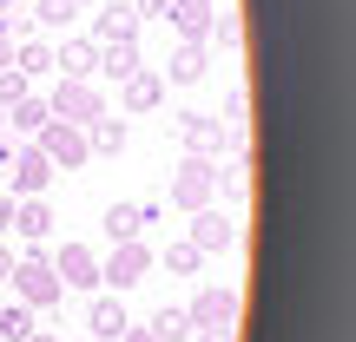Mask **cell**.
<instances>
[{"label": "cell", "instance_id": "cell-13", "mask_svg": "<svg viewBox=\"0 0 356 342\" xmlns=\"http://www.w3.org/2000/svg\"><path fill=\"white\" fill-rule=\"evenodd\" d=\"M159 73H165V86H198V79L211 73V53H204V40H178L172 60L159 66Z\"/></svg>", "mask_w": 356, "mask_h": 342}, {"label": "cell", "instance_id": "cell-7", "mask_svg": "<svg viewBox=\"0 0 356 342\" xmlns=\"http://www.w3.org/2000/svg\"><path fill=\"white\" fill-rule=\"evenodd\" d=\"M191 243H198L204 257H218V250H238V243H244V224L225 211V204H204V211H191Z\"/></svg>", "mask_w": 356, "mask_h": 342}, {"label": "cell", "instance_id": "cell-1", "mask_svg": "<svg viewBox=\"0 0 356 342\" xmlns=\"http://www.w3.org/2000/svg\"><path fill=\"white\" fill-rule=\"evenodd\" d=\"M7 283H13V303H26V309H60V277H53V264L40 250H26V257H13V270H7Z\"/></svg>", "mask_w": 356, "mask_h": 342}, {"label": "cell", "instance_id": "cell-22", "mask_svg": "<svg viewBox=\"0 0 356 342\" xmlns=\"http://www.w3.org/2000/svg\"><path fill=\"white\" fill-rule=\"evenodd\" d=\"M73 13H79V0H33V33H66L73 26Z\"/></svg>", "mask_w": 356, "mask_h": 342}, {"label": "cell", "instance_id": "cell-35", "mask_svg": "<svg viewBox=\"0 0 356 342\" xmlns=\"http://www.w3.org/2000/svg\"><path fill=\"white\" fill-rule=\"evenodd\" d=\"M0 66H13V40L7 33H0Z\"/></svg>", "mask_w": 356, "mask_h": 342}, {"label": "cell", "instance_id": "cell-27", "mask_svg": "<svg viewBox=\"0 0 356 342\" xmlns=\"http://www.w3.org/2000/svg\"><path fill=\"white\" fill-rule=\"evenodd\" d=\"M218 191L238 204L244 191H251V158H231V165H218Z\"/></svg>", "mask_w": 356, "mask_h": 342}, {"label": "cell", "instance_id": "cell-24", "mask_svg": "<svg viewBox=\"0 0 356 342\" xmlns=\"http://www.w3.org/2000/svg\"><path fill=\"white\" fill-rule=\"evenodd\" d=\"M159 264H165L172 277H198V270H204V250H198L191 237H178V243H165V257H159Z\"/></svg>", "mask_w": 356, "mask_h": 342}, {"label": "cell", "instance_id": "cell-29", "mask_svg": "<svg viewBox=\"0 0 356 342\" xmlns=\"http://www.w3.org/2000/svg\"><path fill=\"white\" fill-rule=\"evenodd\" d=\"M26 86H33V79H26V73H13V66H0V105L26 99Z\"/></svg>", "mask_w": 356, "mask_h": 342}, {"label": "cell", "instance_id": "cell-3", "mask_svg": "<svg viewBox=\"0 0 356 342\" xmlns=\"http://www.w3.org/2000/svg\"><path fill=\"white\" fill-rule=\"evenodd\" d=\"M0 171H7V185H13L7 198H40V191L53 185V158L40 152L33 139H20V145H13V152H7V165H0Z\"/></svg>", "mask_w": 356, "mask_h": 342}, {"label": "cell", "instance_id": "cell-2", "mask_svg": "<svg viewBox=\"0 0 356 342\" xmlns=\"http://www.w3.org/2000/svg\"><path fill=\"white\" fill-rule=\"evenodd\" d=\"M204 204H218V158H198V152H185L178 158V171H172V211H204Z\"/></svg>", "mask_w": 356, "mask_h": 342}, {"label": "cell", "instance_id": "cell-12", "mask_svg": "<svg viewBox=\"0 0 356 342\" xmlns=\"http://www.w3.org/2000/svg\"><path fill=\"white\" fill-rule=\"evenodd\" d=\"M53 73H60V79H92V73H99V40H92V33L60 40V46H53Z\"/></svg>", "mask_w": 356, "mask_h": 342}, {"label": "cell", "instance_id": "cell-20", "mask_svg": "<svg viewBox=\"0 0 356 342\" xmlns=\"http://www.w3.org/2000/svg\"><path fill=\"white\" fill-rule=\"evenodd\" d=\"M13 73H26V79H40V73H53V46L40 33H26V40H13Z\"/></svg>", "mask_w": 356, "mask_h": 342}, {"label": "cell", "instance_id": "cell-23", "mask_svg": "<svg viewBox=\"0 0 356 342\" xmlns=\"http://www.w3.org/2000/svg\"><path fill=\"white\" fill-rule=\"evenodd\" d=\"M159 342H191V316H185V303H165V309H152V323H145Z\"/></svg>", "mask_w": 356, "mask_h": 342}, {"label": "cell", "instance_id": "cell-8", "mask_svg": "<svg viewBox=\"0 0 356 342\" xmlns=\"http://www.w3.org/2000/svg\"><path fill=\"white\" fill-rule=\"evenodd\" d=\"M185 316H191V330H238V290L231 283H204L185 303Z\"/></svg>", "mask_w": 356, "mask_h": 342}, {"label": "cell", "instance_id": "cell-18", "mask_svg": "<svg viewBox=\"0 0 356 342\" xmlns=\"http://www.w3.org/2000/svg\"><path fill=\"white\" fill-rule=\"evenodd\" d=\"M86 152L92 158H119V152H126V119H119V112H99L86 126Z\"/></svg>", "mask_w": 356, "mask_h": 342}, {"label": "cell", "instance_id": "cell-34", "mask_svg": "<svg viewBox=\"0 0 356 342\" xmlns=\"http://www.w3.org/2000/svg\"><path fill=\"white\" fill-rule=\"evenodd\" d=\"M7 270H13V250H7V243H0V283H7Z\"/></svg>", "mask_w": 356, "mask_h": 342}, {"label": "cell", "instance_id": "cell-36", "mask_svg": "<svg viewBox=\"0 0 356 342\" xmlns=\"http://www.w3.org/2000/svg\"><path fill=\"white\" fill-rule=\"evenodd\" d=\"M26 342H66V336H53V330H33V336H26Z\"/></svg>", "mask_w": 356, "mask_h": 342}, {"label": "cell", "instance_id": "cell-28", "mask_svg": "<svg viewBox=\"0 0 356 342\" xmlns=\"http://www.w3.org/2000/svg\"><path fill=\"white\" fill-rule=\"evenodd\" d=\"M211 46H225V53H238V40H244V26H238V13H211Z\"/></svg>", "mask_w": 356, "mask_h": 342}, {"label": "cell", "instance_id": "cell-5", "mask_svg": "<svg viewBox=\"0 0 356 342\" xmlns=\"http://www.w3.org/2000/svg\"><path fill=\"white\" fill-rule=\"evenodd\" d=\"M47 112L66 119V126H92V119L106 112V92L92 86V79H60V86H53V99H47Z\"/></svg>", "mask_w": 356, "mask_h": 342}, {"label": "cell", "instance_id": "cell-11", "mask_svg": "<svg viewBox=\"0 0 356 342\" xmlns=\"http://www.w3.org/2000/svg\"><path fill=\"white\" fill-rule=\"evenodd\" d=\"M165 105V73L159 66H139V73L119 79V112H159Z\"/></svg>", "mask_w": 356, "mask_h": 342}, {"label": "cell", "instance_id": "cell-32", "mask_svg": "<svg viewBox=\"0 0 356 342\" xmlns=\"http://www.w3.org/2000/svg\"><path fill=\"white\" fill-rule=\"evenodd\" d=\"M7 224H13V198L0 191V230H7Z\"/></svg>", "mask_w": 356, "mask_h": 342}, {"label": "cell", "instance_id": "cell-16", "mask_svg": "<svg viewBox=\"0 0 356 342\" xmlns=\"http://www.w3.org/2000/svg\"><path fill=\"white\" fill-rule=\"evenodd\" d=\"M126 330H132L126 303H119V296H92V309H86V336H99V342H119Z\"/></svg>", "mask_w": 356, "mask_h": 342}, {"label": "cell", "instance_id": "cell-31", "mask_svg": "<svg viewBox=\"0 0 356 342\" xmlns=\"http://www.w3.org/2000/svg\"><path fill=\"white\" fill-rule=\"evenodd\" d=\"M191 342H238V330H191Z\"/></svg>", "mask_w": 356, "mask_h": 342}, {"label": "cell", "instance_id": "cell-9", "mask_svg": "<svg viewBox=\"0 0 356 342\" xmlns=\"http://www.w3.org/2000/svg\"><path fill=\"white\" fill-rule=\"evenodd\" d=\"M165 132L185 145V152H198V158H218V152H225V126H218L211 112H172Z\"/></svg>", "mask_w": 356, "mask_h": 342}, {"label": "cell", "instance_id": "cell-26", "mask_svg": "<svg viewBox=\"0 0 356 342\" xmlns=\"http://www.w3.org/2000/svg\"><path fill=\"white\" fill-rule=\"evenodd\" d=\"M40 309H26V303H7V309H0V342H26V336H33L40 330Z\"/></svg>", "mask_w": 356, "mask_h": 342}, {"label": "cell", "instance_id": "cell-14", "mask_svg": "<svg viewBox=\"0 0 356 342\" xmlns=\"http://www.w3.org/2000/svg\"><path fill=\"white\" fill-rule=\"evenodd\" d=\"M139 7H132V0H106V7L99 13H92V40H99V46H106V40H139Z\"/></svg>", "mask_w": 356, "mask_h": 342}, {"label": "cell", "instance_id": "cell-19", "mask_svg": "<svg viewBox=\"0 0 356 342\" xmlns=\"http://www.w3.org/2000/svg\"><path fill=\"white\" fill-rule=\"evenodd\" d=\"M47 99H33V92H26V99H13L7 105V132H13V139H40V126H47Z\"/></svg>", "mask_w": 356, "mask_h": 342}, {"label": "cell", "instance_id": "cell-25", "mask_svg": "<svg viewBox=\"0 0 356 342\" xmlns=\"http://www.w3.org/2000/svg\"><path fill=\"white\" fill-rule=\"evenodd\" d=\"M99 224H106V237H113V243H126V237H139V204H106V217H99Z\"/></svg>", "mask_w": 356, "mask_h": 342}, {"label": "cell", "instance_id": "cell-38", "mask_svg": "<svg viewBox=\"0 0 356 342\" xmlns=\"http://www.w3.org/2000/svg\"><path fill=\"white\" fill-rule=\"evenodd\" d=\"M79 7H86V0H79Z\"/></svg>", "mask_w": 356, "mask_h": 342}, {"label": "cell", "instance_id": "cell-37", "mask_svg": "<svg viewBox=\"0 0 356 342\" xmlns=\"http://www.w3.org/2000/svg\"><path fill=\"white\" fill-rule=\"evenodd\" d=\"M0 132H7V105H0Z\"/></svg>", "mask_w": 356, "mask_h": 342}, {"label": "cell", "instance_id": "cell-33", "mask_svg": "<svg viewBox=\"0 0 356 342\" xmlns=\"http://www.w3.org/2000/svg\"><path fill=\"white\" fill-rule=\"evenodd\" d=\"M119 342H159L152 330H126V336H119Z\"/></svg>", "mask_w": 356, "mask_h": 342}, {"label": "cell", "instance_id": "cell-17", "mask_svg": "<svg viewBox=\"0 0 356 342\" xmlns=\"http://www.w3.org/2000/svg\"><path fill=\"white\" fill-rule=\"evenodd\" d=\"M211 13H218V0H172L165 20H172L178 40H204V33H211Z\"/></svg>", "mask_w": 356, "mask_h": 342}, {"label": "cell", "instance_id": "cell-15", "mask_svg": "<svg viewBox=\"0 0 356 342\" xmlns=\"http://www.w3.org/2000/svg\"><path fill=\"white\" fill-rule=\"evenodd\" d=\"M53 224H60V217H53V204H47V198H13V224H7V230H20L26 243H47V237H53Z\"/></svg>", "mask_w": 356, "mask_h": 342}, {"label": "cell", "instance_id": "cell-21", "mask_svg": "<svg viewBox=\"0 0 356 342\" xmlns=\"http://www.w3.org/2000/svg\"><path fill=\"white\" fill-rule=\"evenodd\" d=\"M139 40H106V46H99V73L106 79H126V73H139Z\"/></svg>", "mask_w": 356, "mask_h": 342}, {"label": "cell", "instance_id": "cell-10", "mask_svg": "<svg viewBox=\"0 0 356 342\" xmlns=\"http://www.w3.org/2000/svg\"><path fill=\"white\" fill-rule=\"evenodd\" d=\"M47 264H53V277H60V290H99V257H92L86 243H60Z\"/></svg>", "mask_w": 356, "mask_h": 342}, {"label": "cell", "instance_id": "cell-6", "mask_svg": "<svg viewBox=\"0 0 356 342\" xmlns=\"http://www.w3.org/2000/svg\"><path fill=\"white\" fill-rule=\"evenodd\" d=\"M33 145L53 158V171H79V165H92V152H86V126H66V119H47Z\"/></svg>", "mask_w": 356, "mask_h": 342}, {"label": "cell", "instance_id": "cell-30", "mask_svg": "<svg viewBox=\"0 0 356 342\" xmlns=\"http://www.w3.org/2000/svg\"><path fill=\"white\" fill-rule=\"evenodd\" d=\"M132 7H139V20H165V13H172V0H132Z\"/></svg>", "mask_w": 356, "mask_h": 342}, {"label": "cell", "instance_id": "cell-4", "mask_svg": "<svg viewBox=\"0 0 356 342\" xmlns=\"http://www.w3.org/2000/svg\"><path fill=\"white\" fill-rule=\"evenodd\" d=\"M159 270V257L145 250L139 237H126V243H113V257H99V283H113V290H139L145 277Z\"/></svg>", "mask_w": 356, "mask_h": 342}]
</instances>
